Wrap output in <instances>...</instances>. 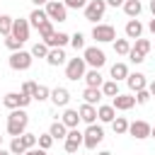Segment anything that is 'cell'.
Listing matches in <instances>:
<instances>
[{
    "mask_svg": "<svg viewBox=\"0 0 155 155\" xmlns=\"http://www.w3.org/2000/svg\"><path fill=\"white\" fill-rule=\"evenodd\" d=\"M19 138H22V143L27 145V150H31V148H34V145L39 143V136H34V133H27V131H24V133H22Z\"/></svg>",
    "mask_w": 155,
    "mask_h": 155,
    "instance_id": "cell-38",
    "label": "cell"
},
{
    "mask_svg": "<svg viewBox=\"0 0 155 155\" xmlns=\"http://www.w3.org/2000/svg\"><path fill=\"white\" fill-rule=\"evenodd\" d=\"M34 90H36V82H31V80H27V82L22 85V92H24V94H34Z\"/></svg>",
    "mask_w": 155,
    "mask_h": 155,
    "instance_id": "cell-43",
    "label": "cell"
},
{
    "mask_svg": "<svg viewBox=\"0 0 155 155\" xmlns=\"http://www.w3.org/2000/svg\"><path fill=\"white\" fill-rule=\"evenodd\" d=\"M10 153L12 155H24L27 153V145L22 143V138L17 136V138H12V143H10Z\"/></svg>",
    "mask_w": 155,
    "mask_h": 155,
    "instance_id": "cell-34",
    "label": "cell"
},
{
    "mask_svg": "<svg viewBox=\"0 0 155 155\" xmlns=\"http://www.w3.org/2000/svg\"><path fill=\"white\" fill-rule=\"evenodd\" d=\"M46 61H48V65H63L65 63V51L63 48H51Z\"/></svg>",
    "mask_w": 155,
    "mask_h": 155,
    "instance_id": "cell-24",
    "label": "cell"
},
{
    "mask_svg": "<svg viewBox=\"0 0 155 155\" xmlns=\"http://www.w3.org/2000/svg\"><path fill=\"white\" fill-rule=\"evenodd\" d=\"M36 102H44V99H48L51 97V90L46 87V85H36V90H34V94H31Z\"/></svg>",
    "mask_w": 155,
    "mask_h": 155,
    "instance_id": "cell-36",
    "label": "cell"
},
{
    "mask_svg": "<svg viewBox=\"0 0 155 155\" xmlns=\"http://www.w3.org/2000/svg\"><path fill=\"white\" fill-rule=\"evenodd\" d=\"M31 51H12V56H10V68L12 70H27L29 65H31Z\"/></svg>",
    "mask_w": 155,
    "mask_h": 155,
    "instance_id": "cell-6",
    "label": "cell"
},
{
    "mask_svg": "<svg viewBox=\"0 0 155 155\" xmlns=\"http://www.w3.org/2000/svg\"><path fill=\"white\" fill-rule=\"evenodd\" d=\"M85 82H87V87H102V85H104V80H102V73H99V68H92V70H87V73H85Z\"/></svg>",
    "mask_w": 155,
    "mask_h": 155,
    "instance_id": "cell-18",
    "label": "cell"
},
{
    "mask_svg": "<svg viewBox=\"0 0 155 155\" xmlns=\"http://www.w3.org/2000/svg\"><path fill=\"white\" fill-rule=\"evenodd\" d=\"M12 22H15V19H12L10 15H0V34H2V36H10V34H12Z\"/></svg>",
    "mask_w": 155,
    "mask_h": 155,
    "instance_id": "cell-29",
    "label": "cell"
},
{
    "mask_svg": "<svg viewBox=\"0 0 155 155\" xmlns=\"http://www.w3.org/2000/svg\"><path fill=\"white\" fill-rule=\"evenodd\" d=\"M0 145H2V136H0Z\"/></svg>",
    "mask_w": 155,
    "mask_h": 155,
    "instance_id": "cell-55",
    "label": "cell"
},
{
    "mask_svg": "<svg viewBox=\"0 0 155 155\" xmlns=\"http://www.w3.org/2000/svg\"><path fill=\"white\" fill-rule=\"evenodd\" d=\"M68 131H70V128H68V126H65L63 121H53V124H51V128H48V133L53 136V140H61V138L65 140Z\"/></svg>",
    "mask_w": 155,
    "mask_h": 155,
    "instance_id": "cell-21",
    "label": "cell"
},
{
    "mask_svg": "<svg viewBox=\"0 0 155 155\" xmlns=\"http://www.w3.org/2000/svg\"><path fill=\"white\" fill-rule=\"evenodd\" d=\"M48 51H51V48H48L44 41H36V44L31 46V56H34V58H46V56H48Z\"/></svg>",
    "mask_w": 155,
    "mask_h": 155,
    "instance_id": "cell-32",
    "label": "cell"
},
{
    "mask_svg": "<svg viewBox=\"0 0 155 155\" xmlns=\"http://www.w3.org/2000/svg\"><path fill=\"white\" fill-rule=\"evenodd\" d=\"M102 97H104L102 94V87H85V92H82V99L87 104H99Z\"/></svg>",
    "mask_w": 155,
    "mask_h": 155,
    "instance_id": "cell-19",
    "label": "cell"
},
{
    "mask_svg": "<svg viewBox=\"0 0 155 155\" xmlns=\"http://www.w3.org/2000/svg\"><path fill=\"white\" fill-rule=\"evenodd\" d=\"M140 34H143V24L138 19H128L126 22V36L128 39H140Z\"/></svg>",
    "mask_w": 155,
    "mask_h": 155,
    "instance_id": "cell-22",
    "label": "cell"
},
{
    "mask_svg": "<svg viewBox=\"0 0 155 155\" xmlns=\"http://www.w3.org/2000/svg\"><path fill=\"white\" fill-rule=\"evenodd\" d=\"M104 12H107V0H90V2L85 5V19H87V22L102 19Z\"/></svg>",
    "mask_w": 155,
    "mask_h": 155,
    "instance_id": "cell-5",
    "label": "cell"
},
{
    "mask_svg": "<svg viewBox=\"0 0 155 155\" xmlns=\"http://www.w3.org/2000/svg\"><path fill=\"white\" fill-rule=\"evenodd\" d=\"M150 12H153V17H155V0H150Z\"/></svg>",
    "mask_w": 155,
    "mask_h": 155,
    "instance_id": "cell-50",
    "label": "cell"
},
{
    "mask_svg": "<svg viewBox=\"0 0 155 155\" xmlns=\"http://www.w3.org/2000/svg\"><path fill=\"white\" fill-rule=\"evenodd\" d=\"M82 58H85V63H87V65H92V68H102V65L107 63L104 51H102V48H97V46H85Z\"/></svg>",
    "mask_w": 155,
    "mask_h": 155,
    "instance_id": "cell-4",
    "label": "cell"
},
{
    "mask_svg": "<svg viewBox=\"0 0 155 155\" xmlns=\"http://www.w3.org/2000/svg\"><path fill=\"white\" fill-rule=\"evenodd\" d=\"M68 41H70V36H68L65 31H53V34H51V36H48L44 44H46L48 48H63Z\"/></svg>",
    "mask_w": 155,
    "mask_h": 155,
    "instance_id": "cell-13",
    "label": "cell"
},
{
    "mask_svg": "<svg viewBox=\"0 0 155 155\" xmlns=\"http://www.w3.org/2000/svg\"><path fill=\"white\" fill-rule=\"evenodd\" d=\"M126 78H128V65L126 63H114L111 65V80L119 82V80H126Z\"/></svg>",
    "mask_w": 155,
    "mask_h": 155,
    "instance_id": "cell-25",
    "label": "cell"
},
{
    "mask_svg": "<svg viewBox=\"0 0 155 155\" xmlns=\"http://www.w3.org/2000/svg\"><path fill=\"white\" fill-rule=\"evenodd\" d=\"M46 19H48V15H46V10H44V7H36V10L29 15V24H31V27H39V24H41V22H46Z\"/></svg>",
    "mask_w": 155,
    "mask_h": 155,
    "instance_id": "cell-26",
    "label": "cell"
},
{
    "mask_svg": "<svg viewBox=\"0 0 155 155\" xmlns=\"http://www.w3.org/2000/svg\"><path fill=\"white\" fill-rule=\"evenodd\" d=\"M97 155H111V153H109V150H102V153H97Z\"/></svg>",
    "mask_w": 155,
    "mask_h": 155,
    "instance_id": "cell-53",
    "label": "cell"
},
{
    "mask_svg": "<svg viewBox=\"0 0 155 155\" xmlns=\"http://www.w3.org/2000/svg\"><path fill=\"white\" fill-rule=\"evenodd\" d=\"M36 29H39V36H41V39L46 41V39H48V36L53 34V19H46V22H41V24L36 27Z\"/></svg>",
    "mask_w": 155,
    "mask_h": 155,
    "instance_id": "cell-30",
    "label": "cell"
},
{
    "mask_svg": "<svg viewBox=\"0 0 155 155\" xmlns=\"http://www.w3.org/2000/svg\"><path fill=\"white\" fill-rule=\"evenodd\" d=\"M140 10H143L140 0H126V2H124V12H126L131 19H136V17L140 15Z\"/></svg>",
    "mask_w": 155,
    "mask_h": 155,
    "instance_id": "cell-23",
    "label": "cell"
},
{
    "mask_svg": "<svg viewBox=\"0 0 155 155\" xmlns=\"http://www.w3.org/2000/svg\"><path fill=\"white\" fill-rule=\"evenodd\" d=\"M111 107L114 109H119V111H128V109H133L136 107V97L133 94H116V97H111Z\"/></svg>",
    "mask_w": 155,
    "mask_h": 155,
    "instance_id": "cell-10",
    "label": "cell"
},
{
    "mask_svg": "<svg viewBox=\"0 0 155 155\" xmlns=\"http://www.w3.org/2000/svg\"><path fill=\"white\" fill-rule=\"evenodd\" d=\"M131 51H136V53H140V56H148V51H150V41H148V39H136V46H133Z\"/></svg>",
    "mask_w": 155,
    "mask_h": 155,
    "instance_id": "cell-35",
    "label": "cell"
},
{
    "mask_svg": "<svg viewBox=\"0 0 155 155\" xmlns=\"http://www.w3.org/2000/svg\"><path fill=\"white\" fill-rule=\"evenodd\" d=\"M102 94H104V97H116V94H119V85H116V80H107V82L102 85Z\"/></svg>",
    "mask_w": 155,
    "mask_h": 155,
    "instance_id": "cell-33",
    "label": "cell"
},
{
    "mask_svg": "<svg viewBox=\"0 0 155 155\" xmlns=\"http://www.w3.org/2000/svg\"><path fill=\"white\" fill-rule=\"evenodd\" d=\"M97 119L104 121V124H111V121L116 119V109H114L111 104H102V107L97 109Z\"/></svg>",
    "mask_w": 155,
    "mask_h": 155,
    "instance_id": "cell-17",
    "label": "cell"
},
{
    "mask_svg": "<svg viewBox=\"0 0 155 155\" xmlns=\"http://www.w3.org/2000/svg\"><path fill=\"white\" fill-rule=\"evenodd\" d=\"M2 104L12 111V109H19V92H7L5 97H2Z\"/></svg>",
    "mask_w": 155,
    "mask_h": 155,
    "instance_id": "cell-27",
    "label": "cell"
},
{
    "mask_svg": "<svg viewBox=\"0 0 155 155\" xmlns=\"http://www.w3.org/2000/svg\"><path fill=\"white\" fill-rule=\"evenodd\" d=\"M111 128H114L116 136H124V133H128V121H126L124 116H116V119L111 121Z\"/></svg>",
    "mask_w": 155,
    "mask_h": 155,
    "instance_id": "cell-28",
    "label": "cell"
},
{
    "mask_svg": "<svg viewBox=\"0 0 155 155\" xmlns=\"http://www.w3.org/2000/svg\"><path fill=\"white\" fill-rule=\"evenodd\" d=\"M148 29H150V31H153V34H155V17H153V19H150V24H148Z\"/></svg>",
    "mask_w": 155,
    "mask_h": 155,
    "instance_id": "cell-48",
    "label": "cell"
},
{
    "mask_svg": "<svg viewBox=\"0 0 155 155\" xmlns=\"http://www.w3.org/2000/svg\"><path fill=\"white\" fill-rule=\"evenodd\" d=\"M148 90H150V94H153V97H155V80H153V82H150V85H148Z\"/></svg>",
    "mask_w": 155,
    "mask_h": 155,
    "instance_id": "cell-47",
    "label": "cell"
},
{
    "mask_svg": "<svg viewBox=\"0 0 155 155\" xmlns=\"http://www.w3.org/2000/svg\"><path fill=\"white\" fill-rule=\"evenodd\" d=\"M85 58H70L68 65H65V78L68 80H80L85 78Z\"/></svg>",
    "mask_w": 155,
    "mask_h": 155,
    "instance_id": "cell-8",
    "label": "cell"
},
{
    "mask_svg": "<svg viewBox=\"0 0 155 155\" xmlns=\"http://www.w3.org/2000/svg\"><path fill=\"white\" fill-rule=\"evenodd\" d=\"M150 138H155V126H153V128H150Z\"/></svg>",
    "mask_w": 155,
    "mask_h": 155,
    "instance_id": "cell-52",
    "label": "cell"
},
{
    "mask_svg": "<svg viewBox=\"0 0 155 155\" xmlns=\"http://www.w3.org/2000/svg\"><path fill=\"white\" fill-rule=\"evenodd\" d=\"M0 155H12V153H10V150H2V148H0Z\"/></svg>",
    "mask_w": 155,
    "mask_h": 155,
    "instance_id": "cell-51",
    "label": "cell"
},
{
    "mask_svg": "<svg viewBox=\"0 0 155 155\" xmlns=\"http://www.w3.org/2000/svg\"><path fill=\"white\" fill-rule=\"evenodd\" d=\"M70 44H73L75 51H85V36H82L80 31H75V34L70 36Z\"/></svg>",
    "mask_w": 155,
    "mask_h": 155,
    "instance_id": "cell-37",
    "label": "cell"
},
{
    "mask_svg": "<svg viewBox=\"0 0 155 155\" xmlns=\"http://www.w3.org/2000/svg\"><path fill=\"white\" fill-rule=\"evenodd\" d=\"M51 145H53V136H51V133H44V136H39V148L48 150Z\"/></svg>",
    "mask_w": 155,
    "mask_h": 155,
    "instance_id": "cell-41",
    "label": "cell"
},
{
    "mask_svg": "<svg viewBox=\"0 0 155 155\" xmlns=\"http://www.w3.org/2000/svg\"><path fill=\"white\" fill-rule=\"evenodd\" d=\"M78 111H80V121H85L87 126L97 121V107H94V104H87V102H85Z\"/></svg>",
    "mask_w": 155,
    "mask_h": 155,
    "instance_id": "cell-15",
    "label": "cell"
},
{
    "mask_svg": "<svg viewBox=\"0 0 155 155\" xmlns=\"http://www.w3.org/2000/svg\"><path fill=\"white\" fill-rule=\"evenodd\" d=\"M128 58H131L133 63H143V61H145V56H140V53H136V51H128Z\"/></svg>",
    "mask_w": 155,
    "mask_h": 155,
    "instance_id": "cell-44",
    "label": "cell"
},
{
    "mask_svg": "<svg viewBox=\"0 0 155 155\" xmlns=\"http://www.w3.org/2000/svg\"><path fill=\"white\" fill-rule=\"evenodd\" d=\"M29 27H31V24H29L27 19H15L10 36H15V39H19V41H27V39H29Z\"/></svg>",
    "mask_w": 155,
    "mask_h": 155,
    "instance_id": "cell-11",
    "label": "cell"
},
{
    "mask_svg": "<svg viewBox=\"0 0 155 155\" xmlns=\"http://www.w3.org/2000/svg\"><path fill=\"white\" fill-rule=\"evenodd\" d=\"M34 155H48V153H46L44 148H39V150H34Z\"/></svg>",
    "mask_w": 155,
    "mask_h": 155,
    "instance_id": "cell-49",
    "label": "cell"
},
{
    "mask_svg": "<svg viewBox=\"0 0 155 155\" xmlns=\"http://www.w3.org/2000/svg\"><path fill=\"white\" fill-rule=\"evenodd\" d=\"M102 138H104V128H102V126H97V124H90V126H87V131L82 133V145H85V148H90V150H94V148L102 143Z\"/></svg>",
    "mask_w": 155,
    "mask_h": 155,
    "instance_id": "cell-2",
    "label": "cell"
},
{
    "mask_svg": "<svg viewBox=\"0 0 155 155\" xmlns=\"http://www.w3.org/2000/svg\"><path fill=\"white\" fill-rule=\"evenodd\" d=\"M22 44H24V41H19V39H15V36H7V39H5V46H7L10 51H19Z\"/></svg>",
    "mask_w": 155,
    "mask_h": 155,
    "instance_id": "cell-40",
    "label": "cell"
},
{
    "mask_svg": "<svg viewBox=\"0 0 155 155\" xmlns=\"http://www.w3.org/2000/svg\"><path fill=\"white\" fill-rule=\"evenodd\" d=\"M80 145H82V133L78 128H70L65 136V153H78Z\"/></svg>",
    "mask_w": 155,
    "mask_h": 155,
    "instance_id": "cell-12",
    "label": "cell"
},
{
    "mask_svg": "<svg viewBox=\"0 0 155 155\" xmlns=\"http://www.w3.org/2000/svg\"><path fill=\"white\" fill-rule=\"evenodd\" d=\"M126 82H128L131 92H138V90H145V87H148V80H145V75H143V73H128Z\"/></svg>",
    "mask_w": 155,
    "mask_h": 155,
    "instance_id": "cell-14",
    "label": "cell"
},
{
    "mask_svg": "<svg viewBox=\"0 0 155 155\" xmlns=\"http://www.w3.org/2000/svg\"><path fill=\"white\" fill-rule=\"evenodd\" d=\"M150 97H153V94H150L148 87H145V90H138V92H136V104H148Z\"/></svg>",
    "mask_w": 155,
    "mask_h": 155,
    "instance_id": "cell-39",
    "label": "cell"
},
{
    "mask_svg": "<svg viewBox=\"0 0 155 155\" xmlns=\"http://www.w3.org/2000/svg\"><path fill=\"white\" fill-rule=\"evenodd\" d=\"M124 2H126V0H107V5H111V7H119V5L124 7Z\"/></svg>",
    "mask_w": 155,
    "mask_h": 155,
    "instance_id": "cell-45",
    "label": "cell"
},
{
    "mask_svg": "<svg viewBox=\"0 0 155 155\" xmlns=\"http://www.w3.org/2000/svg\"><path fill=\"white\" fill-rule=\"evenodd\" d=\"M61 121H63L68 128H78V124H80V111H78V109H65Z\"/></svg>",
    "mask_w": 155,
    "mask_h": 155,
    "instance_id": "cell-20",
    "label": "cell"
},
{
    "mask_svg": "<svg viewBox=\"0 0 155 155\" xmlns=\"http://www.w3.org/2000/svg\"><path fill=\"white\" fill-rule=\"evenodd\" d=\"M150 128H153V126H150L148 121H140V119H138V121H133V124H128V133H131L136 140L148 138V136H150Z\"/></svg>",
    "mask_w": 155,
    "mask_h": 155,
    "instance_id": "cell-9",
    "label": "cell"
},
{
    "mask_svg": "<svg viewBox=\"0 0 155 155\" xmlns=\"http://www.w3.org/2000/svg\"><path fill=\"white\" fill-rule=\"evenodd\" d=\"M51 102H53L56 107H65V104L70 102V92H68L65 87H56V90H51Z\"/></svg>",
    "mask_w": 155,
    "mask_h": 155,
    "instance_id": "cell-16",
    "label": "cell"
},
{
    "mask_svg": "<svg viewBox=\"0 0 155 155\" xmlns=\"http://www.w3.org/2000/svg\"><path fill=\"white\" fill-rule=\"evenodd\" d=\"M24 155H34V150H27V153H24Z\"/></svg>",
    "mask_w": 155,
    "mask_h": 155,
    "instance_id": "cell-54",
    "label": "cell"
},
{
    "mask_svg": "<svg viewBox=\"0 0 155 155\" xmlns=\"http://www.w3.org/2000/svg\"><path fill=\"white\" fill-rule=\"evenodd\" d=\"M114 51H116L119 56H128V51H131L128 39H114Z\"/></svg>",
    "mask_w": 155,
    "mask_h": 155,
    "instance_id": "cell-31",
    "label": "cell"
},
{
    "mask_svg": "<svg viewBox=\"0 0 155 155\" xmlns=\"http://www.w3.org/2000/svg\"><path fill=\"white\" fill-rule=\"evenodd\" d=\"M31 2H34V5H36V7H41V5H46V2H48V0H31Z\"/></svg>",
    "mask_w": 155,
    "mask_h": 155,
    "instance_id": "cell-46",
    "label": "cell"
},
{
    "mask_svg": "<svg viewBox=\"0 0 155 155\" xmlns=\"http://www.w3.org/2000/svg\"><path fill=\"white\" fill-rule=\"evenodd\" d=\"M92 39L99 41V44L114 41V39H116V29H114L111 24H94V29H92Z\"/></svg>",
    "mask_w": 155,
    "mask_h": 155,
    "instance_id": "cell-7",
    "label": "cell"
},
{
    "mask_svg": "<svg viewBox=\"0 0 155 155\" xmlns=\"http://www.w3.org/2000/svg\"><path fill=\"white\" fill-rule=\"evenodd\" d=\"M65 2V7H70V10H85V5L90 2V0H63Z\"/></svg>",
    "mask_w": 155,
    "mask_h": 155,
    "instance_id": "cell-42",
    "label": "cell"
},
{
    "mask_svg": "<svg viewBox=\"0 0 155 155\" xmlns=\"http://www.w3.org/2000/svg\"><path fill=\"white\" fill-rule=\"evenodd\" d=\"M27 124H29V114L19 107V109H12L10 111V116H7V133L12 136V138H17V136H22L24 131H27Z\"/></svg>",
    "mask_w": 155,
    "mask_h": 155,
    "instance_id": "cell-1",
    "label": "cell"
},
{
    "mask_svg": "<svg viewBox=\"0 0 155 155\" xmlns=\"http://www.w3.org/2000/svg\"><path fill=\"white\" fill-rule=\"evenodd\" d=\"M44 10H46L48 19H53V22H65V19H68V7H65V2H61V0H48V2L44 5Z\"/></svg>",
    "mask_w": 155,
    "mask_h": 155,
    "instance_id": "cell-3",
    "label": "cell"
}]
</instances>
